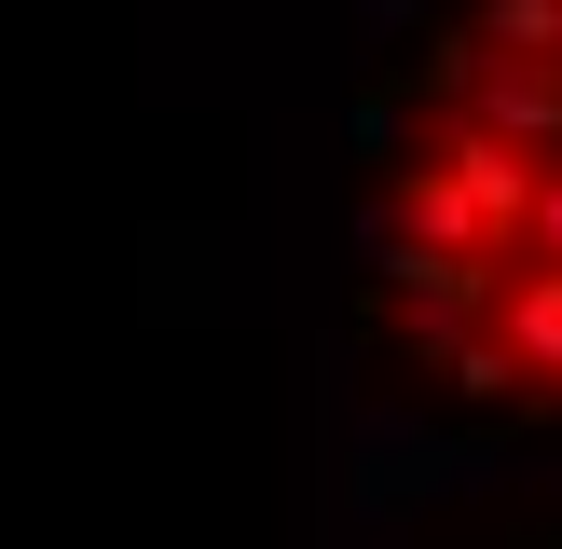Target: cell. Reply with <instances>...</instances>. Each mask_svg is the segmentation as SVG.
<instances>
[{
    "label": "cell",
    "mask_w": 562,
    "mask_h": 549,
    "mask_svg": "<svg viewBox=\"0 0 562 549\" xmlns=\"http://www.w3.org/2000/svg\"><path fill=\"white\" fill-rule=\"evenodd\" d=\"M481 42L494 55H562V0H481Z\"/></svg>",
    "instance_id": "3"
},
{
    "label": "cell",
    "mask_w": 562,
    "mask_h": 549,
    "mask_svg": "<svg viewBox=\"0 0 562 549\" xmlns=\"http://www.w3.org/2000/svg\"><path fill=\"white\" fill-rule=\"evenodd\" d=\"M439 384H453V399L467 412H508V399H536V371H521V357H508V329H467V344H439Z\"/></svg>",
    "instance_id": "2"
},
{
    "label": "cell",
    "mask_w": 562,
    "mask_h": 549,
    "mask_svg": "<svg viewBox=\"0 0 562 549\" xmlns=\"http://www.w3.org/2000/svg\"><path fill=\"white\" fill-rule=\"evenodd\" d=\"M521 261H549V274H562V152H549V179H536V206H521Z\"/></svg>",
    "instance_id": "5"
},
{
    "label": "cell",
    "mask_w": 562,
    "mask_h": 549,
    "mask_svg": "<svg viewBox=\"0 0 562 549\" xmlns=\"http://www.w3.org/2000/svg\"><path fill=\"white\" fill-rule=\"evenodd\" d=\"M344 137H357L371 165H398V152H412V97H357V124H344Z\"/></svg>",
    "instance_id": "4"
},
{
    "label": "cell",
    "mask_w": 562,
    "mask_h": 549,
    "mask_svg": "<svg viewBox=\"0 0 562 549\" xmlns=\"http://www.w3.org/2000/svg\"><path fill=\"white\" fill-rule=\"evenodd\" d=\"M494 329H508V357L536 371V399H562V274H549V261L494 289Z\"/></svg>",
    "instance_id": "1"
}]
</instances>
